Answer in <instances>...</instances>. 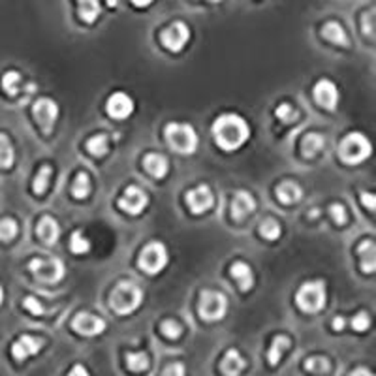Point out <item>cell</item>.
I'll return each instance as SVG.
<instances>
[{
    "label": "cell",
    "mask_w": 376,
    "mask_h": 376,
    "mask_svg": "<svg viewBox=\"0 0 376 376\" xmlns=\"http://www.w3.org/2000/svg\"><path fill=\"white\" fill-rule=\"evenodd\" d=\"M211 134L222 151H238L250 138V126L241 115L224 113L213 123Z\"/></svg>",
    "instance_id": "obj_1"
},
{
    "label": "cell",
    "mask_w": 376,
    "mask_h": 376,
    "mask_svg": "<svg viewBox=\"0 0 376 376\" xmlns=\"http://www.w3.org/2000/svg\"><path fill=\"white\" fill-rule=\"evenodd\" d=\"M143 301V290L138 284L130 283V280H121L109 295V307L117 313V315H130L138 309Z\"/></svg>",
    "instance_id": "obj_2"
},
{
    "label": "cell",
    "mask_w": 376,
    "mask_h": 376,
    "mask_svg": "<svg viewBox=\"0 0 376 376\" xmlns=\"http://www.w3.org/2000/svg\"><path fill=\"white\" fill-rule=\"evenodd\" d=\"M164 138L171 149L181 155H192L198 149V134L190 124L170 123L166 124Z\"/></svg>",
    "instance_id": "obj_3"
},
{
    "label": "cell",
    "mask_w": 376,
    "mask_h": 376,
    "mask_svg": "<svg viewBox=\"0 0 376 376\" xmlns=\"http://www.w3.org/2000/svg\"><path fill=\"white\" fill-rule=\"evenodd\" d=\"M371 141L360 132H352L345 136L339 145V156L345 164H361L371 156Z\"/></svg>",
    "instance_id": "obj_4"
},
{
    "label": "cell",
    "mask_w": 376,
    "mask_h": 376,
    "mask_svg": "<svg viewBox=\"0 0 376 376\" xmlns=\"http://www.w3.org/2000/svg\"><path fill=\"white\" fill-rule=\"evenodd\" d=\"M295 303L303 313L316 315L325 307V283L324 280H310L301 284L295 294Z\"/></svg>",
    "instance_id": "obj_5"
},
{
    "label": "cell",
    "mask_w": 376,
    "mask_h": 376,
    "mask_svg": "<svg viewBox=\"0 0 376 376\" xmlns=\"http://www.w3.org/2000/svg\"><path fill=\"white\" fill-rule=\"evenodd\" d=\"M168 260H170V256H168V248L164 247V243L151 241L139 253L138 263L145 273L156 275L168 265Z\"/></svg>",
    "instance_id": "obj_6"
},
{
    "label": "cell",
    "mask_w": 376,
    "mask_h": 376,
    "mask_svg": "<svg viewBox=\"0 0 376 376\" xmlns=\"http://www.w3.org/2000/svg\"><path fill=\"white\" fill-rule=\"evenodd\" d=\"M200 316L207 322H217L222 320L228 313V299L226 295L215 290H203L200 294V303H198Z\"/></svg>",
    "instance_id": "obj_7"
},
{
    "label": "cell",
    "mask_w": 376,
    "mask_h": 376,
    "mask_svg": "<svg viewBox=\"0 0 376 376\" xmlns=\"http://www.w3.org/2000/svg\"><path fill=\"white\" fill-rule=\"evenodd\" d=\"M29 269H31L32 275L38 280L51 284L61 283L64 273H66L64 263L59 258H32L31 262H29Z\"/></svg>",
    "instance_id": "obj_8"
},
{
    "label": "cell",
    "mask_w": 376,
    "mask_h": 376,
    "mask_svg": "<svg viewBox=\"0 0 376 376\" xmlns=\"http://www.w3.org/2000/svg\"><path fill=\"white\" fill-rule=\"evenodd\" d=\"M32 115L44 134H51L59 119V106L51 98H38L32 106Z\"/></svg>",
    "instance_id": "obj_9"
},
{
    "label": "cell",
    "mask_w": 376,
    "mask_h": 376,
    "mask_svg": "<svg viewBox=\"0 0 376 376\" xmlns=\"http://www.w3.org/2000/svg\"><path fill=\"white\" fill-rule=\"evenodd\" d=\"M188 40H190V29L183 21H176V23H171L170 26H166L164 31L160 32L162 46L173 53L183 51Z\"/></svg>",
    "instance_id": "obj_10"
},
{
    "label": "cell",
    "mask_w": 376,
    "mask_h": 376,
    "mask_svg": "<svg viewBox=\"0 0 376 376\" xmlns=\"http://www.w3.org/2000/svg\"><path fill=\"white\" fill-rule=\"evenodd\" d=\"M147 203H149L147 194L136 185H130L124 190L123 198H119V207L124 213H128V215H139L147 207Z\"/></svg>",
    "instance_id": "obj_11"
},
{
    "label": "cell",
    "mask_w": 376,
    "mask_h": 376,
    "mask_svg": "<svg viewBox=\"0 0 376 376\" xmlns=\"http://www.w3.org/2000/svg\"><path fill=\"white\" fill-rule=\"evenodd\" d=\"M313 94H315V100L320 108L330 109V111H333L339 103V88L331 79H320L315 85Z\"/></svg>",
    "instance_id": "obj_12"
},
{
    "label": "cell",
    "mask_w": 376,
    "mask_h": 376,
    "mask_svg": "<svg viewBox=\"0 0 376 376\" xmlns=\"http://www.w3.org/2000/svg\"><path fill=\"white\" fill-rule=\"evenodd\" d=\"M72 327L78 331L79 335L94 337L106 331V322L98 316L91 315V313H78L72 320Z\"/></svg>",
    "instance_id": "obj_13"
},
{
    "label": "cell",
    "mask_w": 376,
    "mask_h": 376,
    "mask_svg": "<svg viewBox=\"0 0 376 376\" xmlns=\"http://www.w3.org/2000/svg\"><path fill=\"white\" fill-rule=\"evenodd\" d=\"M106 109H108V115L111 119L124 121L134 113V100L126 93H113L108 98Z\"/></svg>",
    "instance_id": "obj_14"
},
{
    "label": "cell",
    "mask_w": 376,
    "mask_h": 376,
    "mask_svg": "<svg viewBox=\"0 0 376 376\" xmlns=\"http://www.w3.org/2000/svg\"><path fill=\"white\" fill-rule=\"evenodd\" d=\"M186 203L190 207V211L194 215H201V213L209 211L215 203V196H213L211 188L207 185H200L196 188H192L186 194Z\"/></svg>",
    "instance_id": "obj_15"
},
{
    "label": "cell",
    "mask_w": 376,
    "mask_h": 376,
    "mask_svg": "<svg viewBox=\"0 0 376 376\" xmlns=\"http://www.w3.org/2000/svg\"><path fill=\"white\" fill-rule=\"evenodd\" d=\"M46 340L38 339L32 335H21L19 339L11 345V356L16 357L17 361H25L31 356H36L38 352L44 348Z\"/></svg>",
    "instance_id": "obj_16"
},
{
    "label": "cell",
    "mask_w": 376,
    "mask_h": 376,
    "mask_svg": "<svg viewBox=\"0 0 376 376\" xmlns=\"http://www.w3.org/2000/svg\"><path fill=\"white\" fill-rule=\"evenodd\" d=\"M256 209V200L253 198V194L247 190H239L232 200V217L233 220H245V217H248L250 213H254Z\"/></svg>",
    "instance_id": "obj_17"
},
{
    "label": "cell",
    "mask_w": 376,
    "mask_h": 376,
    "mask_svg": "<svg viewBox=\"0 0 376 376\" xmlns=\"http://www.w3.org/2000/svg\"><path fill=\"white\" fill-rule=\"evenodd\" d=\"M245 369H247V360L239 354V350L230 348L226 352V356L222 357L220 371L226 376H239Z\"/></svg>",
    "instance_id": "obj_18"
},
{
    "label": "cell",
    "mask_w": 376,
    "mask_h": 376,
    "mask_svg": "<svg viewBox=\"0 0 376 376\" xmlns=\"http://www.w3.org/2000/svg\"><path fill=\"white\" fill-rule=\"evenodd\" d=\"M36 232L41 241L46 243V245H49V247L55 245V243L59 241V238H61V226H59V222L53 217H49V215L40 218Z\"/></svg>",
    "instance_id": "obj_19"
},
{
    "label": "cell",
    "mask_w": 376,
    "mask_h": 376,
    "mask_svg": "<svg viewBox=\"0 0 376 376\" xmlns=\"http://www.w3.org/2000/svg\"><path fill=\"white\" fill-rule=\"evenodd\" d=\"M143 166L145 170L149 171L155 179L166 177V173L170 170V162H168V158H166L164 155H160V153H149V155H145Z\"/></svg>",
    "instance_id": "obj_20"
},
{
    "label": "cell",
    "mask_w": 376,
    "mask_h": 376,
    "mask_svg": "<svg viewBox=\"0 0 376 376\" xmlns=\"http://www.w3.org/2000/svg\"><path fill=\"white\" fill-rule=\"evenodd\" d=\"M230 273H232V277L238 280L239 288H241L243 292H248V290L254 286V275L248 263L241 262V260H239V262H233Z\"/></svg>",
    "instance_id": "obj_21"
},
{
    "label": "cell",
    "mask_w": 376,
    "mask_h": 376,
    "mask_svg": "<svg viewBox=\"0 0 376 376\" xmlns=\"http://www.w3.org/2000/svg\"><path fill=\"white\" fill-rule=\"evenodd\" d=\"M277 198L283 201L284 205H292V203L303 198V188L295 181H284L277 186Z\"/></svg>",
    "instance_id": "obj_22"
},
{
    "label": "cell",
    "mask_w": 376,
    "mask_h": 376,
    "mask_svg": "<svg viewBox=\"0 0 376 376\" xmlns=\"http://www.w3.org/2000/svg\"><path fill=\"white\" fill-rule=\"evenodd\" d=\"M322 36H324L327 41H331V44H335V46H340V47L350 46L348 34H346L342 25L337 23V21H330V23H325L324 29H322Z\"/></svg>",
    "instance_id": "obj_23"
},
{
    "label": "cell",
    "mask_w": 376,
    "mask_h": 376,
    "mask_svg": "<svg viewBox=\"0 0 376 376\" xmlns=\"http://www.w3.org/2000/svg\"><path fill=\"white\" fill-rule=\"evenodd\" d=\"M357 254L361 258V271L363 273H375L376 269V253H375V243L363 241L357 247Z\"/></svg>",
    "instance_id": "obj_24"
},
{
    "label": "cell",
    "mask_w": 376,
    "mask_h": 376,
    "mask_svg": "<svg viewBox=\"0 0 376 376\" xmlns=\"http://www.w3.org/2000/svg\"><path fill=\"white\" fill-rule=\"evenodd\" d=\"M290 346H292V340H290L288 335H277L275 337L273 342H271V346H269V352H268L269 363H271V365H277L278 361H280V357H283V354L288 350Z\"/></svg>",
    "instance_id": "obj_25"
},
{
    "label": "cell",
    "mask_w": 376,
    "mask_h": 376,
    "mask_svg": "<svg viewBox=\"0 0 376 376\" xmlns=\"http://www.w3.org/2000/svg\"><path fill=\"white\" fill-rule=\"evenodd\" d=\"M100 11V2L98 0H78V14L85 23H94V21L98 19Z\"/></svg>",
    "instance_id": "obj_26"
},
{
    "label": "cell",
    "mask_w": 376,
    "mask_h": 376,
    "mask_svg": "<svg viewBox=\"0 0 376 376\" xmlns=\"http://www.w3.org/2000/svg\"><path fill=\"white\" fill-rule=\"evenodd\" d=\"M324 145H325V139L322 134L305 136L303 147H301V151H303V156H307V158H315V156H318L320 153H322Z\"/></svg>",
    "instance_id": "obj_27"
},
{
    "label": "cell",
    "mask_w": 376,
    "mask_h": 376,
    "mask_svg": "<svg viewBox=\"0 0 376 376\" xmlns=\"http://www.w3.org/2000/svg\"><path fill=\"white\" fill-rule=\"evenodd\" d=\"M16 162V151L10 138L0 132V168H11Z\"/></svg>",
    "instance_id": "obj_28"
},
{
    "label": "cell",
    "mask_w": 376,
    "mask_h": 376,
    "mask_svg": "<svg viewBox=\"0 0 376 376\" xmlns=\"http://www.w3.org/2000/svg\"><path fill=\"white\" fill-rule=\"evenodd\" d=\"M53 176V168L49 164H44L38 170L36 177H34V183H32V188H34V194L41 196L44 192L47 190V186H49V181H51Z\"/></svg>",
    "instance_id": "obj_29"
},
{
    "label": "cell",
    "mask_w": 376,
    "mask_h": 376,
    "mask_svg": "<svg viewBox=\"0 0 376 376\" xmlns=\"http://www.w3.org/2000/svg\"><path fill=\"white\" fill-rule=\"evenodd\" d=\"M126 365H128L130 371L134 372L147 371L151 365L149 356L145 352H130V354H126Z\"/></svg>",
    "instance_id": "obj_30"
},
{
    "label": "cell",
    "mask_w": 376,
    "mask_h": 376,
    "mask_svg": "<svg viewBox=\"0 0 376 376\" xmlns=\"http://www.w3.org/2000/svg\"><path fill=\"white\" fill-rule=\"evenodd\" d=\"M87 151L94 156H106L109 151V138L106 134L93 136L87 141Z\"/></svg>",
    "instance_id": "obj_31"
},
{
    "label": "cell",
    "mask_w": 376,
    "mask_h": 376,
    "mask_svg": "<svg viewBox=\"0 0 376 376\" xmlns=\"http://www.w3.org/2000/svg\"><path fill=\"white\" fill-rule=\"evenodd\" d=\"M2 88L8 96H17L21 91V73L19 72H6L2 76Z\"/></svg>",
    "instance_id": "obj_32"
},
{
    "label": "cell",
    "mask_w": 376,
    "mask_h": 376,
    "mask_svg": "<svg viewBox=\"0 0 376 376\" xmlns=\"http://www.w3.org/2000/svg\"><path fill=\"white\" fill-rule=\"evenodd\" d=\"M72 194L73 198H78V200H83V198H87L91 194V179L85 171L78 173V177L73 179L72 185Z\"/></svg>",
    "instance_id": "obj_33"
},
{
    "label": "cell",
    "mask_w": 376,
    "mask_h": 376,
    "mask_svg": "<svg viewBox=\"0 0 376 376\" xmlns=\"http://www.w3.org/2000/svg\"><path fill=\"white\" fill-rule=\"evenodd\" d=\"M305 369L309 372H313V375H327V372L331 371V363L327 357L315 356L305 361Z\"/></svg>",
    "instance_id": "obj_34"
},
{
    "label": "cell",
    "mask_w": 376,
    "mask_h": 376,
    "mask_svg": "<svg viewBox=\"0 0 376 376\" xmlns=\"http://www.w3.org/2000/svg\"><path fill=\"white\" fill-rule=\"evenodd\" d=\"M70 248L73 254H87L91 250V241L83 235V232L76 230L70 238Z\"/></svg>",
    "instance_id": "obj_35"
},
{
    "label": "cell",
    "mask_w": 376,
    "mask_h": 376,
    "mask_svg": "<svg viewBox=\"0 0 376 376\" xmlns=\"http://www.w3.org/2000/svg\"><path fill=\"white\" fill-rule=\"evenodd\" d=\"M260 233H262V238L269 239V241H275V239L280 238V224H278L275 218H265V220L260 224Z\"/></svg>",
    "instance_id": "obj_36"
},
{
    "label": "cell",
    "mask_w": 376,
    "mask_h": 376,
    "mask_svg": "<svg viewBox=\"0 0 376 376\" xmlns=\"http://www.w3.org/2000/svg\"><path fill=\"white\" fill-rule=\"evenodd\" d=\"M17 232H19V226L14 218H2L0 220V241H11L16 239Z\"/></svg>",
    "instance_id": "obj_37"
},
{
    "label": "cell",
    "mask_w": 376,
    "mask_h": 376,
    "mask_svg": "<svg viewBox=\"0 0 376 376\" xmlns=\"http://www.w3.org/2000/svg\"><path fill=\"white\" fill-rule=\"evenodd\" d=\"M160 330H162V333H164L168 339L176 340L183 335V325H181L177 320H164L162 325H160Z\"/></svg>",
    "instance_id": "obj_38"
},
{
    "label": "cell",
    "mask_w": 376,
    "mask_h": 376,
    "mask_svg": "<svg viewBox=\"0 0 376 376\" xmlns=\"http://www.w3.org/2000/svg\"><path fill=\"white\" fill-rule=\"evenodd\" d=\"M275 115L277 119H280L283 123H294L298 119V111H295L290 103H280L277 109H275Z\"/></svg>",
    "instance_id": "obj_39"
},
{
    "label": "cell",
    "mask_w": 376,
    "mask_h": 376,
    "mask_svg": "<svg viewBox=\"0 0 376 376\" xmlns=\"http://www.w3.org/2000/svg\"><path fill=\"white\" fill-rule=\"evenodd\" d=\"M361 29L367 38H375V10L365 11L361 16Z\"/></svg>",
    "instance_id": "obj_40"
},
{
    "label": "cell",
    "mask_w": 376,
    "mask_h": 376,
    "mask_svg": "<svg viewBox=\"0 0 376 376\" xmlns=\"http://www.w3.org/2000/svg\"><path fill=\"white\" fill-rule=\"evenodd\" d=\"M330 215L339 226H342V224L348 222V213H346L345 205H340V203H333V205H330Z\"/></svg>",
    "instance_id": "obj_41"
},
{
    "label": "cell",
    "mask_w": 376,
    "mask_h": 376,
    "mask_svg": "<svg viewBox=\"0 0 376 376\" xmlns=\"http://www.w3.org/2000/svg\"><path fill=\"white\" fill-rule=\"evenodd\" d=\"M371 325V318L367 315L365 310H360L354 318H352V327L356 331H367Z\"/></svg>",
    "instance_id": "obj_42"
},
{
    "label": "cell",
    "mask_w": 376,
    "mask_h": 376,
    "mask_svg": "<svg viewBox=\"0 0 376 376\" xmlns=\"http://www.w3.org/2000/svg\"><path fill=\"white\" fill-rule=\"evenodd\" d=\"M23 305H25V309L31 313V315L34 316H41L46 315V309L41 307V303L38 301L36 298H32V295H29V298H25V301H23Z\"/></svg>",
    "instance_id": "obj_43"
},
{
    "label": "cell",
    "mask_w": 376,
    "mask_h": 376,
    "mask_svg": "<svg viewBox=\"0 0 376 376\" xmlns=\"http://www.w3.org/2000/svg\"><path fill=\"white\" fill-rule=\"evenodd\" d=\"M162 376H186L185 363H181V361L170 363V365L166 367L164 371H162Z\"/></svg>",
    "instance_id": "obj_44"
},
{
    "label": "cell",
    "mask_w": 376,
    "mask_h": 376,
    "mask_svg": "<svg viewBox=\"0 0 376 376\" xmlns=\"http://www.w3.org/2000/svg\"><path fill=\"white\" fill-rule=\"evenodd\" d=\"M361 203L367 207V209H371V211H375L376 209V198L375 194H367V192H363L361 194Z\"/></svg>",
    "instance_id": "obj_45"
},
{
    "label": "cell",
    "mask_w": 376,
    "mask_h": 376,
    "mask_svg": "<svg viewBox=\"0 0 376 376\" xmlns=\"http://www.w3.org/2000/svg\"><path fill=\"white\" fill-rule=\"evenodd\" d=\"M68 376H91V375H88V371L83 365H73L72 371L68 372Z\"/></svg>",
    "instance_id": "obj_46"
},
{
    "label": "cell",
    "mask_w": 376,
    "mask_h": 376,
    "mask_svg": "<svg viewBox=\"0 0 376 376\" xmlns=\"http://www.w3.org/2000/svg\"><path fill=\"white\" fill-rule=\"evenodd\" d=\"M345 325H346V320L342 318V316H335V318H333V330L335 331H342L345 330Z\"/></svg>",
    "instance_id": "obj_47"
},
{
    "label": "cell",
    "mask_w": 376,
    "mask_h": 376,
    "mask_svg": "<svg viewBox=\"0 0 376 376\" xmlns=\"http://www.w3.org/2000/svg\"><path fill=\"white\" fill-rule=\"evenodd\" d=\"M350 376H375V375H372L369 369H363V367H360V369H356V371L352 372Z\"/></svg>",
    "instance_id": "obj_48"
},
{
    "label": "cell",
    "mask_w": 376,
    "mask_h": 376,
    "mask_svg": "<svg viewBox=\"0 0 376 376\" xmlns=\"http://www.w3.org/2000/svg\"><path fill=\"white\" fill-rule=\"evenodd\" d=\"M138 8H147L149 4H153V0H132Z\"/></svg>",
    "instance_id": "obj_49"
},
{
    "label": "cell",
    "mask_w": 376,
    "mask_h": 376,
    "mask_svg": "<svg viewBox=\"0 0 376 376\" xmlns=\"http://www.w3.org/2000/svg\"><path fill=\"white\" fill-rule=\"evenodd\" d=\"M2 301H4V290L0 286V305H2Z\"/></svg>",
    "instance_id": "obj_50"
},
{
    "label": "cell",
    "mask_w": 376,
    "mask_h": 376,
    "mask_svg": "<svg viewBox=\"0 0 376 376\" xmlns=\"http://www.w3.org/2000/svg\"><path fill=\"white\" fill-rule=\"evenodd\" d=\"M108 4L111 6V8H115V6H117V0H108Z\"/></svg>",
    "instance_id": "obj_51"
},
{
    "label": "cell",
    "mask_w": 376,
    "mask_h": 376,
    "mask_svg": "<svg viewBox=\"0 0 376 376\" xmlns=\"http://www.w3.org/2000/svg\"><path fill=\"white\" fill-rule=\"evenodd\" d=\"M209 2H213V4H217V2H222V0H209Z\"/></svg>",
    "instance_id": "obj_52"
}]
</instances>
